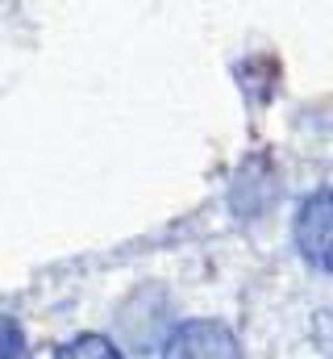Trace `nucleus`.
Returning a JSON list of instances; mask_svg holds the SVG:
<instances>
[{
    "label": "nucleus",
    "mask_w": 333,
    "mask_h": 359,
    "mask_svg": "<svg viewBox=\"0 0 333 359\" xmlns=\"http://www.w3.org/2000/svg\"><path fill=\"white\" fill-rule=\"evenodd\" d=\"M296 251L317 271L333 276V192H317L300 205L296 217Z\"/></svg>",
    "instance_id": "obj_1"
},
{
    "label": "nucleus",
    "mask_w": 333,
    "mask_h": 359,
    "mask_svg": "<svg viewBox=\"0 0 333 359\" xmlns=\"http://www.w3.org/2000/svg\"><path fill=\"white\" fill-rule=\"evenodd\" d=\"M163 359H242V343L221 322H183L166 339Z\"/></svg>",
    "instance_id": "obj_2"
},
{
    "label": "nucleus",
    "mask_w": 333,
    "mask_h": 359,
    "mask_svg": "<svg viewBox=\"0 0 333 359\" xmlns=\"http://www.w3.org/2000/svg\"><path fill=\"white\" fill-rule=\"evenodd\" d=\"M55 359H121V351L104 334H80L76 343H67Z\"/></svg>",
    "instance_id": "obj_3"
},
{
    "label": "nucleus",
    "mask_w": 333,
    "mask_h": 359,
    "mask_svg": "<svg viewBox=\"0 0 333 359\" xmlns=\"http://www.w3.org/2000/svg\"><path fill=\"white\" fill-rule=\"evenodd\" d=\"M0 359H29V343H25V330L0 313Z\"/></svg>",
    "instance_id": "obj_4"
}]
</instances>
